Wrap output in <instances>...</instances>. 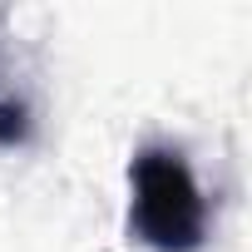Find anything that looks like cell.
<instances>
[{
	"label": "cell",
	"instance_id": "cell-2",
	"mask_svg": "<svg viewBox=\"0 0 252 252\" xmlns=\"http://www.w3.org/2000/svg\"><path fill=\"white\" fill-rule=\"evenodd\" d=\"M5 40V35H0ZM35 134V99L15 64V55L0 45V149H25Z\"/></svg>",
	"mask_w": 252,
	"mask_h": 252
},
{
	"label": "cell",
	"instance_id": "cell-1",
	"mask_svg": "<svg viewBox=\"0 0 252 252\" xmlns=\"http://www.w3.org/2000/svg\"><path fill=\"white\" fill-rule=\"evenodd\" d=\"M208 222L193 163L168 144H144L129 158V237L149 252H198Z\"/></svg>",
	"mask_w": 252,
	"mask_h": 252
}]
</instances>
